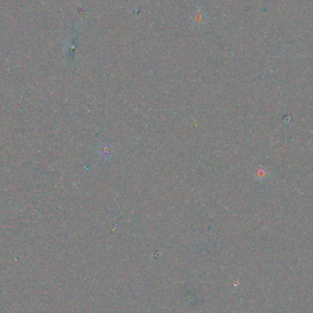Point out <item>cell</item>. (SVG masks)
<instances>
[{"label": "cell", "instance_id": "cell-1", "mask_svg": "<svg viewBox=\"0 0 313 313\" xmlns=\"http://www.w3.org/2000/svg\"><path fill=\"white\" fill-rule=\"evenodd\" d=\"M114 154V148L109 144H103L98 148V155L100 157L107 160L112 158Z\"/></svg>", "mask_w": 313, "mask_h": 313}]
</instances>
